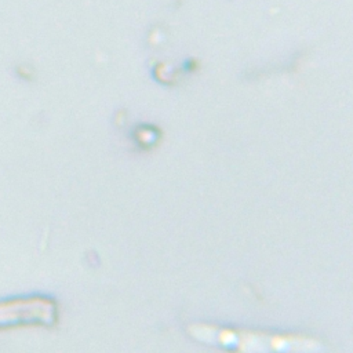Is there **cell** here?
Wrapping results in <instances>:
<instances>
[{
	"instance_id": "obj_1",
	"label": "cell",
	"mask_w": 353,
	"mask_h": 353,
	"mask_svg": "<svg viewBox=\"0 0 353 353\" xmlns=\"http://www.w3.org/2000/svg\"><path fill=\"white\" fill-rule=\"evenodd\" d=\"M58 319L55 299L30 294L0 299V328L17 325H52Z\"/></svg>"
}]
</instances>
